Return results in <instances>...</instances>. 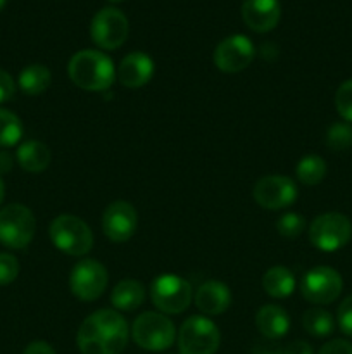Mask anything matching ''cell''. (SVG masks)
<instances>
[{"label": "cell", "mask_w": 352, "mask_h": 354, "mask_svg": "<svg viewBox=\"0 0 352 354\" xmlns=\"http://www.w3.org/2000/svg\"><path fill=\"white\" fill-rule=\"evenodd\" d=\"M128 337L126 320L116 310H97L79 325L76 344L81 354H121Z\"/></svg>", "instance_id": "obj_1"}, {"label": "cell", "mask_w": 352, "mask_h": 354, "mask_svg": "<svg viewBox=\"0 0 352 354\" xmlns=\"http://www.w3.org/2000/svg\"><path fill=\"white\" fill-rule=\"evenodd\" d=\"M68 75L76 86L86 92H104L116 80V68L102 50L85 48L69 59Z\"/></svg>", "instance_id": "obj_2"}, {"label": "cell", "mask_w": 352, "mask_h": 354, "mask_svg": "<svg viewBox=\"0 0 352 354\" xmlns=\"http://www.w3.org/2000/svg\"><path fill=\"white\" fill-rule=\"evenodd\" d=\"M131 339L145 351H166L175 344L176 328L164 313L145 311L131 325Z\"/></svg>", "instance_id": "obj_3"}, {"label": "cell", "mask_w": 352, "mask_h": 354, "mask_svg": "<svg viewBox=\"0 0 352 354\" xmlns=\"http://www.w3.org/2000/svg\"><path fill=\"white\" fill-rule=\"evenodd\" d=\"M48 235L55 248L69 256H85L93 248V234L88 225L72 214H61L48 228Z\"/></svg>", "instance_id": "obj_4"}, {"label": "cell", "mask_w": 352, "mask_h": 354, "mask_svg": "<svg viewBox=\"0 0 352 354\" xmlns=\"http://www.w3.org/2000/svg\"><path fill=\"white\" fill-rule=\"evenodd\" d=\"M150 301L159 313L178 315L183 313L192 303V286L183 277L173 273H162L150 283Z\"/></svg>", "instance_id": "obj_5"}, {"label": "cell", "mask_w": 352, "mask_h": 354, "mask_svg": "<svg viewBox=\"0 0 352 354\" xmlns=\"http://www.w3.org/2000/svg\"><path fill=\"white\" fill-rule=\"evenodd\" d=\"M37 220L30 207L9 204L0 209V244L9 249H24L33 241Z\"/></svg>", "instance_id": "obj_6"}, {"label": "cell", "mask_w": 352, "mask_h": 354, "mask_svg": "<svg viewBox=\"0 0 352 354\" xmlns=\"http://www.w3.org/2000/svg\"><path fill=\"white\" fill-rule=\"evenodd\" d=\"M352 237V223L342 213H324L313 220L309 241L323 252H335L345 248Z\"/></svg>", "instance_id": "obj_7"}, {"label": "cell", "mask_w": 352, "mask_h": 354, "mask_svg": "<svg viewBox=\"0 0 352 354\" xmlns=\"http://www.w3.org/2000/svg\"><path fill=\"white\" fill-rule=\"evenodd\" d=\"M219 342V328L206 317H190L178 330L179 354H216Z\"/></svg>", "instance_id": "obj_8"}, {"label": "cell", "mask_w": 352, "mask_h": 354, "mask_svg": "<svg viewBox=\"0 0 352 354\" xmlns=\"http://www.w3.org/2000/svg\"><path fill=\"white\" fill-rule=\"evenodd\" d=\"M130 24L126 16L116 7H104L93 16L90 24V37L102 50H116L126 41Z\"/></svg>", "instance_id": "obj_9"}, {"label": "cell", "mask_w": 352, "mask_h": 354, "mask_svg": "<svg viewBox=\"0 0 352 354\" xmlns=\"http://www.w3.org/2000/svg\"><path fill=\"white\" fill-rule=\"evenodd\" d=\"M109 277L102 263L97 259H81L76 263L69 275V289L79 301H95L106 292Z\"/></svg>", "instance_id": "obj_10"}, {"label": "cell", "mask_w": 352, "mask_h": 354, "mask_svg": "<svg viewBox=\"0 0 352 354\" xmlns=\"http://www.w3.org/2000/svg\"><path fill=\"white\" fill-rule=\"evenodd\" d=\"M344 289V280L337 270L330 266L311 268L300 280V292L304 299L313 304H330L337 299Z\"/></svg>", "instance_id": "obj_11"}, {"label": "cell", "mask_w": 352, "mask_h": 354, "mask_svg": "<svg viewBox=\"0 0 352 354\" xmlns=\"http://www.w3.org/2000/svg\"><path fill=\"white\" fill-rule=\"evenodd\" d=\"M255 48L251 38L244 35H231L216 45L213 61L216 68L223 73H240L251 66L254 61Z\"/></svg>", "instance_id": "obj_12"}, {"label": "cell", "mask_w": 352, "mask_h": 354, "mask_svg": "<svg viewBox=\"0 0 352 354\" xmlns=\"http://www.w3.org/2000/svg\"><path fill=\"white\" fill-rule=\"evenodd\" d=\"M254 201L261 207L278 211L297 201V185L292 178L283 175H266L254 185Z\"/></svg>", "instance_id": "obj_13"}, {"label": "cell", "mask_w": 352, "mask_h": 354, "mask_svg": "<svg viewBox=\"0 0 352 354\" xmlns=\"http://www.w3.org/2000/svg\"><path fill=\"white\" fill-rule=\"evenodd\" d=\"M138 227L137 209L126 201H114L102 214V230L113 242H126L135 235Z\"/></svg>", "instance_id": "obj_14"}, {"label": "cell", "mask_w": 352, "mask_h": 354, "mask_svg": "<svg viewBox=\"0 0 352 354\" xmlns=\"http://www.w3.org/2000/svg\"><path fill=\"white\" fill-rule=\"evenodd\" d=\"M282 16L278 0H244L242 19L255 33H268L275 30Z\"/></svg>", "instance_id": "obj_15"}, {"label": "cell", "mask_w": 352, "mask_h": 354, "mask_svg": "<svg viewBox=\"0 0 352 354\" xmlns=\"http://www.w3.org/2000/svg\"><path fill=\"white\" fill-rule=\"evenodd\" d=\"M116 76L126 88H140L154 76V61L145 52H131L121 61Z\"/></svg>", "instance_id": "obj_16"}, {"label": "cell", "mask_w": 352, "mask_h": 354, "mask_svg": "<svg viewBox=\"0 0 352 354\" xmlns=\"http://www.w3.org/2000/svg\"><path fill=\"white\" fill-rule=\"evenodd\" d=\"M231 304V292L226 283L219 280H207L197 289L195 306L209 317L223 315Z\"/></svg>", "instance_id": "obj_17"}, {"label": "cell", "mask_w": 352, "mask_h": 354, "mask_svg": "<svg viewBox=\"0 0 352 354\" xmlns=\"http://www.w3.org/2000/svg\"><path fill=\"white\" fill-rule=\"evenodd\" d=\"M255 327L266 341L285 337L290 328V317L282 306L266 304L255 315Z\"/></svg>", "instance_id": "obj_18"}, {"label": "cell", "mask_w": 352, "mask_h": 354, "mask_svg": "<svg viewBox=\"0 0 352 354\" xmlns=\"http://www.w3.org/2000/svg\"><path fill=\"white\" fill-rule=\"evenodd\" d=\"M17 162L28 173H41L48 168L52 161V152L43 142L26 140L19 145L16 152Z\"/></svg>", "instance_id": "obj_19"}, {"label": "cell", "mask_w": 352, "mask_h": 354, "mask_svg": "<svg viewBox=\"0 0 352 354\" xmlns=\"http://www.w3.org/2000/svg\"><path fill=\"white\" fill-rule=\"evenodd\" d=\"M145 287L138 280L126 279L121 280L110 292V303L117 311H135L144 304Z\"/></svg>", "instance_id": "obj_20"}, {"label": "cell", "mask_w": 352, "mask_h": 354, "mask_svg": "<svg viewBox=\"0 0 352 354\" xmlns=\"http://www.w3.org/2000/svg\"><path fill=\"white\" fill-rule=\"evenodd\" d=\"M295 286V277L285 266H273L262 277V289L269 297H275V299H285L292 296Z\"/></svg>", "instance_id": "obj_21"}, {"label": "cell", "mask_w": 352, "mask_h": 354, "mask_svg": "<svg viewBox=\"0 0 352 354\" xmlns=\"http://www.w3.org/2000/svg\"><path fill=\"white\" fill-rule=\"evenodd\" d=\"M52 73L43 64H30L19 73L17 85L26 95H41L50 86Z\"/></svg>", "instance_id": "obj_22"}, {"label": "cell", "mask_w": 352, "mask_h": 354, "mask_svg": "<svg viewBox=\"0 0 352 354\" xmlns=\"http://www.w3.org/2000/svg\"><path fill=\"white\" fill-rule=\"evenodd\" d=\"M295 176L300 183H304V185H317V183L323 182L324 176H326V162H324V159L321 158V156H304V158L297 162Z\"/></svg>", "instance_id": "obj_23"}, {"label": "cell", "mask_w": 352, "mask_h": 354, "mask_svg": "<svg viewBox=\"0 0 352 354\" xmlns=\"http://www.w3.org/2000/svg\"><path fill=\"white\" fill-rule=\"evenodd\" d=\"M304 330L314 337H328L335 328V320L331 313L321 308L307 310L302 317Z\"/></svg>", "instance_id": "obj_24"}, {"label": "cell", "mask_w": 352, "mask_h": 354, "mask_svg": "<svg viewBox=\"0 0 352 354\" xmlns=\"http://www.w3.org/2000/svg\"><path fill=\"white\" fill-rule=\"evenodd\" d=\"M23 137V123L10 111L0 107V147H12Z\"/></svg>", "instance_id": "obj_25"}, {"label": "cell", "mask_w": 352, "mask_h": 354, "mask_svg": "<svg viewBox=\"0 0 352 354\" xmlns=\"http://www.w3.org/2000/svg\"><path fill=\"white\" fill-rule=\"evenodd\" d=\"M326 145L333 152H344L352 147V127L345 121L333 123L326 131Z\"/></svg>", "instance_id": "obj_26"}, {"label": "cell", "mask_w": 352, "mask_h": 354, "mask_svg": "<svg viewBox=\"0 0 352 354\" xmlns=\"http://www.w3.org/2000/svg\"><path fill=\"white\" fill-rule=\"evenodd\" d=\"M306 228V220H304L302 214L297 213H285L278 218L276 221V230L282 237L285 239H295Z\"/></svg>", "instance_id": "obj_27"}, {"label": "cell", "mask_w": 352, "mask_h": 354, "mask_svg": "<svg viewBox=\"0 0 352 354\" xmlns=\"http://www.w3.org/2000/svg\"><path fill=\"white\" fill-rule=\"evenodd\" d=\"M335 107L347 123H352V78L338 86L335 93Z\"/></svg>", "instance_id": "obj_28"}, {"label": "cell", "mask_w": 352, "mask_h": 354, "mask_svg": "<svg viewBox=\"0 0 352 354\" xmlns=\"http://www.w3.org/2000/svg\"><path fill=\"white\" fill-rule=\"evenodd\" d=\"M19 275V263L9 252H0V287L9 286Z\"/></svg>", "instance_id": "obj_29"}, {"label": "cell", "mask_w": 352, "mask_h": 354, "mask_svg": "<svg viewBox=\"0 0 352 354\" xmlns=\"http://www.w3.org/2000/svg\"><path fill=\"white\" fill-rule=\"evenodd\" d=\"M337 322L340 330L345 335H349V337H352V294L349 297H345L340 306H338Z\"/></svg>", "instance_id": "obj_30"}, {"label": "cell", "mask_w": 352, "mask_h": 354, "mask_svg": "<svg viewBox=\"0 0 352 354\" xmlns=\"http://www.w3.org/2000/svg\"><path fill=\"white\" fill-rule=\"evenodd\" d=\"M16 93V82L7 71L0 69V104L10 100Z\"/></svg>", "instance_id": "obj_31"}, {"label": "cell", "mask_w": 352, "mask_h": 354, "mask_svg": "<svg viewBox=\"0 0 352 354\" xmlns=\"http://www.w3.org/2000/svg\"><path fill=\"white\" fill-rule=\"evenodd\" d=\"M317 354H352V344L344 339H335L326 342Z\"/></svg>", "instance_id": "obj_32"}, {"label": "cell", "mask_w": 352, "mask_h": 354, "mask_svg": "<svg viewBox=\"0 0 352 354\" xmlns=\"http://www.w3.org/2000/svg\"><path fill=\"white\" fill-rule=\"evenodd\" d=\"M23 354H55V351L48 342L35 341L31 344H28V348L24 349Z\"/></svg>", "instance_id": "obj_33"}, {"label": "cell", "mask_w": 352, "mask_h": 354, "mask_svg": "<svg viewBox=\"0 0 352 354\" xmlns=\"http://www.w3.org/2000/svg\"><path fill=\"white\" fill-rule=\"evenodd\" d=\"M283 354H314L311 344H307L306 341H293L283 349Z\"/></svg>", "instance_id": "obj_34"}, {"label": "cell", "mask_w": 352, "mask_h": 354, "mask_svg": "<svg viewBox=\"0 0 352 354\" xmlns=\"http://www.w3.org/2000/svg\"><path fill=\"white\" fill-rule=\"evenodd\" d=\"M252 354H283V349L280 346L273 344V341L257 342L252 349Z\"/></svg>", "instance_id": "obj_35"}, {"label": "cell", "mask_w": 352, "mask_h": 354, "mask_svg": "<svg viewBox=\"0 0 352 354\" xmlns=\"http://www.w3.org/2000/svg\"><path fill=\"white\" fill-rule=\"evenodd\" d=\"M12 169V156L7 151H0V175Z\"/></svg>", "instance_id": "obj_36"}, {"label": "cell", "mask_w": 352, "mask_h": 354, "mask_svg": "<svg viewBox=\"0 0 352 354\" xmlns=\"http://www.w3.org/2000/svg\"><path fill=\"white\" fill-rule=\"evenodd\" d=\"M3 197H6V185H3L2 178H0V206H2L3 203Z\"/></svg>", "instance_id": "obj_37"}, {"label": "cell", "mask_w": 352, "mask_h": 354, "mask_svg": "<svg viewBox=\"0 0 352 354\" xmlns=\"http://www.w3.org/2000/svg\"><path fill=\"white\" fill-rule=\"evenodd\" d=\"M6 2H7V0H0V10L3 9V6H6Z\"/></svg>", "instance_id": "obj_38"}, {"label": "cell", "mask_w": 352, "mask_h": 354, "mask_svg": "<svg viewBox=\"0 0 352 354\" xmlns=\"http://www.w3.org/2000/svg\"><path fill=\"white\" fill-rule=\"evenodd\" d=\"M109 2H113V3H116V2H124V0H109Z\"/></svg>", "instance_id": "obj_39"}]
</instances>
